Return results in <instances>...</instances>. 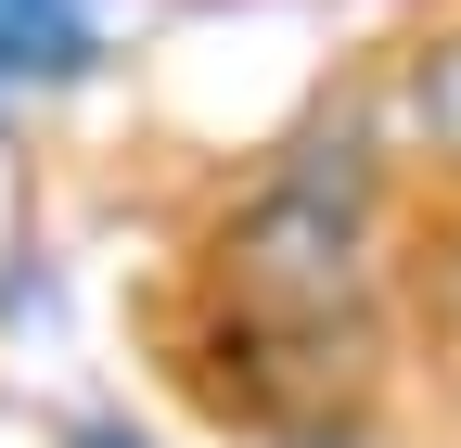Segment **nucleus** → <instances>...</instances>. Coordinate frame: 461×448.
I'll use <instances>...</instances> for the list:
<instances>
[{"instance_id": "3", "label": "nucleus", "mask_w": 461, "mask_h": 448, "mask_svg": "<svg viewBox=\"0 0 461 448\" xmlns=\"http://www.w3.org/2000/svg\"><path fill=\"white\" fill-rule=\"evenodd\" d=\"M77 448H129V435H77Z\"/></svg>"}, {"instance_id": "1", "label": "nucleus", "mask_w": 461, "mask_h": 448, "mask_svg": "<svg viewBox=\"0 0 461 448\" xmlns=\"http://www.w3.org/2000/svg\"><path fill=\"white\" fill-rule=\"evenodd\" d=\"M359 103H372V129H384V154H397V180L461 205V13H448V26H411V39L359 77Z\"/></svg>"}, {"instance_id": "2", "label": "nucleus", "mask_w": 461, "mask_h": 448, "mask_svg": "<svg viewBox=\"0 0 461 448\" xmlns=\"http://www.w3.org/2000/svg\"><path fill=\"white\" fill-rule=\"evenodd\" d=\"M103 65L90 0H0V90H65Z\"/></svg>"}]
</instances>
